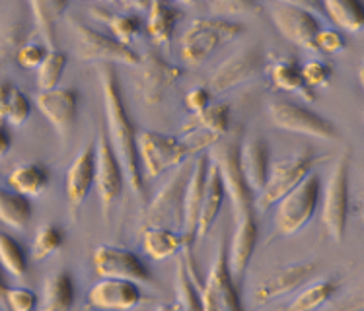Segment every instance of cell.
<instances>
[{
	"label": "cell",
	"mask_w": 364,
	"mask_h": 311,
	"mask_svg": "<svg viewBox=\"0 0 364 311\" xmlns=\"http://www.w3.org/2000/svg\"><path fill=\"white\" fill-rule=\"evenodd\" d=\"M97 76H100V84H102V92H104L105 121H107L105 134H107L113 152L123 168L127 185L133 189V193L141 195L144 178H142L139 158H136V133H134L133 121L127 115L119 80H117V75L112 65H107V62L100 67Z\"/></svg>",
	"instance_id": "cell-1"
},
{
	"label": "cell",
	"mask_w": 364,
	"mask_h": 311,
	"mask_svg": "<svg viewBox=\"0 0 364 311\" xmlns=\"http://www.w3.org/2000/svg\"><path fill=\"white\" fill-rule=\"evenodd\" d=\"M210 144V141L186 142L170 134L142 131L136 134V158L139 165H142V178L154 179L164 171L183 165L189 156Z\"/></svg>",
	"instance_id": "cell-2"
},
{
	"label": "cell",
	"mask_w": 364,
	"mask_h": 311,
	"mask_svg": "<svg viewBox=\"0 0 364 311\" xmlns=\"http://www.w3.org/2000/svg\"><path fill=\"white\" fill-rule=\"evenodd\" d=\"M208 160L215 163L216 170L220 173L223 185L226 195L230 197L234 216H240L253 210L255 207V195L247 187L240 165V141L238 134L234 136H220L218 141L210 144Z\"/></svg>",
	"instance_id": "cell-3"
},
{
	"label": "cell",
	"mask_w": 364,
	"mask_h": 311,
	"mask_svg": "<svg viewBox=\"0 0 364 311\" xmlns=\"http://www.w3.org/2000/svg\"><path fill=\"white\" fill-rule=\"evenodd\" d=\"M244 26L226 18H199L181 38V57L189 67H199L224 43L242 36Z\"/></svg>",
	"instance_id": "cell-4"
},
{
	"label": "cell",
	"mask_w": 364,
	"mask_h": 311,
	"mask_svg": "<svg viewBox=\"0 0 364 311\" xmlns=\"http://www.w3.org/2000/svg\"><path fill=\"white\" fill-rule=\"evenodd\" d=\"M321 197V181L316 173H308L294 189H290L277 202L275 230L281 236H292L310 222L318 210Z\"/></svg>",
	"instance_id": "cell-5"
},
{
	"label": "cell",
	"mask_w": 364,
	"mask_h": 311,
	"mask_svg": "<svg viewBox=\"0 0 364 311\" xmlns=\"http://www.w3.org/2000/svg\"><path fill=\"white\" fill-rule=\"evenodd\" d=\"M349 152H343L327 179L321 202V220L335 244H341L345 239L349 222Z\"/></svg>",
	"instance_id": "cell-6"
},
{
	"label": "cell",
	"mask_w": 364,
	"mask_h": 311,
	"mask_svg": "<svg viewBox=\"0 0 364 311\" xmlns=\"http://www.w3.org/2000/svg\"><path fill=\"white\" fill-rule=\"evenodd\" d=\"M316 162H320V158H316L310 152H304V154L290 156V158L273 163L267 173L265 185L261 189V193L255 197V207L267 210L269 207L277 204L290 189H294L312 171V165Z\"/></svg>",
	"instance_id": "cell-7"
},
{
	"label": "cell",
	"mask_w": 364,
	"mask_h": 311,
	"mask_svg": "<svg viewBox=\"0 0 364 311\" xmlns=\"http://www.w3.org/2000/svg\"><path fill=\"white\" fill-rule=\"evenodd\" d=\"M267 113L279 129L289 131V133L306 134V136L320 138V141H337L339 138V133L333 123H329L318 113L310 111L302 105L292 104V102L277 99L273 104H269Z\"/></svg>",
	"instance_id": "cell-8"
},
{
	"label": "cell",
	"mask_w": 364,
	"mask_h": 311,
	"mask_svg": "<svg viewBox=\"0 0 364 311\" xmlns=\"http://www.w3.org/2000/svg\"><path fill=\"white\" fill-rule=\"evenodd\" d=\"M201 307L207 311H236L240 310L238 290L232 278L228 261L224 255V245L218 244L213 267L208 271L205 284L199 290Z\"/></svg>",
	"instance_id": "cell-9"
},
{
	"label": "cell",
	"mask_w": 364,
	"mask_h": 311,
	"mask_svg": "<svg viewBox=\"0 0 364 311\" xmlns=\"http://www.w3.org/2000/svg\"><path fill=\"white\" fill-rule=\"evenodd\" d=\"M125 175L117 156L113 152L107 134L100 133L96 146H94V187L97 197L104 204V214L107 216L113 200L117 199L123 191Z\"/></svg>",
	"instance_id": "cell-10"
},
{
	"label": "cell",
	"mask_w": 364,
	"mask_h": 311,
	"mask_svg": "<svg viewBox=\"0 0 364 311\" xmlns=\"http://www.w3.org/2000/svg\"><path fill=\"white\" fill-rule=\"evenodd\" d=\"M73 30H75L80 59L121 62L129 67H136L141 62L139 53H134L129 45L119 43L115 38H105L104 33L94 31L92 28H86L78 22H73Z\"/></svg>",
	"instance_id": "cell-11"
},
{
	"label": "cell",
	"mask_w": 364,
	"mask_h": 311,
	"mask_svg": "<svg viewBox=\"0 0 364 311\" xmlns=\"http://www.w3.org/2000/svg\"><path fill=\"white\" fill-rule=\"evenodd\" d=\"M94 268L97 276L102 278H123V280L144 282L152 280L149 268L133 251H127L123 247H112V245H100L94 251Z\"/></svg>",
	"instance_id": "cell-12"
},
{
	"label": "cell",
	"mask_w": 364,
	"mask_h": 311,
	"mask_svg": "<svg viewBox=\"0 0 364 311\" xmlns=\"http://www.w3.org/2000/svg\"><path fill=\"white\" fill-rule=\"evenodd\" d=\"M208 170V154H201L189 170L186 191H183V207H181V236L186 241L183 249H193V241L197 237V220L201 210L203 191Z\"/></svg>",
	"instance_id": "cell-13"
},
{
	"label": "cell",
	"mask_w": 364,
	"mask_h": 311,
	"mask_svg": "<svg viewBox=\"0 0 364 311\" xmlns=\"http://www.w3.org/2000/svg\"><path fill=\"white\" fill-rule=\"evenodd\" d=\"M136 67H139L136 89L146 104H158L166 94V89L181 75L178 67L162 59L158 53H149L146 57H141V62Z\"/></svg>",
	"instance_id": "cell-14"
},
{
	"label": "cell",
	"mask_w": 364,
	"mask_h": 311,
	"mask_svg": "<svg viewBox=\"0 0 364 311\" xmlns=\"http://www.w3.org/2000/svg\"><path fill=\"white\" fill-rule=\"evenodd\" d=\"M38 107L55 131L65 138L73 133L78 117V92L73 88H53L39 92Z\"/></svg>",
	"instance_id": "cell-15"
},
{
	"label": "cell",
	"mask_w": 364,
	"mask_h": 311,
	"mask_svg": "<svg viewBox=\"0 0 364 311\" xmlns=\"http://www.w3.org/2000/svg\"><path fill=\"white\" fill-rule=\"evenodd\" d=\"M273 22L283 33V38L292 41L298 47L314 49V39L321 30L318 18L300 6H290V4H277L271 10Z\"/></svg>",
	"instance_id": "cell-16"
},
{
	"label": "cell",
	"mask_w": 364,
	"mask_h": 311,
	"mask_svg": "<svg viewBox=\"0 0 364 311\" xmlns=\"http://www.w3.org/2000/svg\"><path fill=\"white\" fill-rule=\"evenodd\" d=\"M92 187H94V144H88L76 154L73 163L68 165L67 178H65V193L73 218L78 216V210L84 204V200L88 199Z\"/></svg>",
	"instance_id": "cell-17"
},
{
	"label": "cell",
	"mask_w": 364,
	"mask_h": 311,
	"mask_svg": "<svg viewBox=\"0 0 364 311\" xmlns=\"http://www.w3.org/2000/svg\"><path fill=\"white\" fill-rule=\"evenodd\" d=\"M259 239V228L255 222L253 210H247L244 214L236 216V230L232 236L230 251H228V268L232 278L236 280L245 273V268L252 261V255L257 247Z\"/></svg>",
	"instance_id": "cell-18"
},
{
	"label": "cell",
	"mask_w": 364,
	"mask_h": 311,
	"mask_svg": "<svg viewBox=\"0 0 364 311\" xmlns=\"http://www.w3.org/2000/svg\"><path fill=\"white\" fill-rule=\"evenodd\" d=\"M261 62L263 59L257 49H245L242 53H236L215 70V75L210 78V92H226L252 80L253 76L259 72Z\"/></svg>",
	"instance_id": "cell-19"
},
{
	"label": "cell",
	"mask_w": 364,
	"mask_h": 311,
	"mask_svg": "<svg viewBox=\"0 0 364 311\" xmlns=\"http://www.w3.org/2000/svg\"><path fill=\"white\" fill-rule=\"evenodd\" d=\"M90 304L100 310H133L141 304L136 282L123 278H104L90 288Z\"/></svg>",
	"instance_id": "cell-20"
},
{
	"label": "cell",
	"mask_w": 364,
	"mask_h": 311,
	"mask_svg": "<svg viewBox=\"0 0 364 311\" xmlns=\"http://www.w3.org/2000/svg\"><path fill=\"white\" fill-rule=\"evenodd\" d=\"M314 271H316L314 263H302V265H292V267L283 268V271H277L275 274H271L269 278L257 284V288L253 290L252 294L253 302L257 305H263L271 300H275V298L289 294L298 286H302L312 276Z\"/></svg>",
	"instance_id": "cell-21"
},
{
	"label": "cell",
	"mask_w": 364,
	"mask_h": 311,
	"mask_svg": "<svg viewBox=\"0 0 364 311\" xmlns=\"http://www.w3.org/2000/svg\"><path fill=\"white\" fill-rule=\"evenodd\" d=\"M269 144L261 138L244 142L240 146V165L247 187L257 197L267 181L269 173Z\"/></svg>",
	"instance_id": "cell-22"
},
{
	"label": "cell",
	"mask_w": 364,
	"mask_h": 311,
	"mask_svg": "<svg viewBox=\"0 0 364 311\" xmlns=\"http://www.w3.org/2000/svg\"><path fill=\"white\" fill-rule=\"evenodd\" d=\"M224 185L220 173L216 170V165L208 160V170H207V179H205V191H203V200H201V210H199V220H197V237L203 239L207 236L213 224H215L216 216L220 212L224 202Z\"/></svg>",
	"instance_id": "cell-23"
},
{
	"label": "cell",
	"mask_w": 364,
	"mask_h": 311,
	"mask_svg": "<svg viewBox=\"0 0 364 311\" xmlns=\"http://www.w3.org/2000/svg\"><path fill=\"white\" fill-rule=\"evenodd\" d=\"M179 18H181V12L171 4L170 0H150L146 30H149L152 41L160 47L170 45Z\"/></svg>",
	"instance_id": "cell-24"
},
{
	"label": "cell",
	"mask_w": 364,
	"mask_h": 311,
	"mask_svg": "<svg viewBox=\"0 0 364 311\" xmlns=\"http://www.w3.org/2000/svg\"><path fill=\"white\" fill-rule=\"evenodd\" d=\"M142 247L150 259L164 261L181 251L186 247V241L181 234H176L164 226L150 224L142 231Z\"/></svg>",
	"instance_id": "cell-25"
},
{
	"label": "cell",
	"mask_w": 364,
	"mask_h": 311,
	"mask_svg": "<svg viewBox=\"0 0 364 311\" xmlns=\"http://www.w3.org/2000/svg\"><path fill=\"white\" fill-rule=\"evenodd\" d=\"M271 80L275 88L283 92H296L298 96L306 102H316V94L312 88H308L302 80V72L294 59H279L269 68Z\"/></svg>",
	"instance_id": "cell-26"
},
{
	"label": "cell",
	"mask_w": 364,
	"mask_h": 311,
	"mask_svg": "<svg viewBox=\"0 0 364 311\" xmlns=\"http://www.w3.org/2000/svg\"><path fill=\"white\" fill-rule=\"evenodd\" d=\"M36 28L47 45V49H55V23L67 12L68 0H30Z\"/></svg>",
	"instance_id": "cell-27"
},
{
	"label": "cell",
	"mask_w": 364,
	"mask_h": 311,
	"mask_svg": "<svg viewBox=\"0 0 364 311\" xmlns=\"http://www.w3.org/2000/svg\"><path fill=\"white\" fill-rule=\"evenodd\" d=\"M179 173L173 175L171 181H168V185L164 187L162 191L158 193V197L152 200V204L149 208V218L152 222L162 220L166 214L178 212V207H183V191H186L187 175L189 171L181 173V165L178 168ZM191 170V168H189Z\"/></svg>",
	"instance_id": "cell-28"
},
{
	"label": "cell",
	"mask_w": 364,
	"mask_h": 311,
	"mask_svg": "<svg viewBox=\"0 0 364 311\" xmlns=\"http://www.w3.org/2000/svg\"><path fill=\"white\" fill-rule=\"evenodd\" d=\"M8 183L16 193L23 195V197H38L43 193L45 187L49 183V173L39 163H22L12 170Z\"/></svg>",
	"instance_id": "cell-29"
},
{
	"label": "cell",
	"mask_w": 364,
	"mask_h": 311,
	"mask_svg": "<svg viewBox=\"0 0 364 311\" xmlns=\"http://www.w3.org/2000/svg\"><path fill=\"white\" fill-rule=\"evenodd\" d=\"M75 304V286L68 273H57L47 278L43 288V304L41 310L45 311H65Z\"/></svg>",
	"instance_id": "cell-30"
},
{
	"label": "cell",
	"mask_w": 364,
	"mask_h": 311,
	"mask_svg": "<svg viewBox=\"0 0 364 311\" xmlns=\"http://www.w3.org/2000/svg\"><path fill=\"white\" fill-rule=\"evenodd\" d=\"M327 16L341 30L358 33L364 26V8L360 0H321Z\"/></svg>",
	"instance_id": "cell-31"
},
{
	"label": "cell",
	"mask_w": 364,
	"mask_h": 311,
	"mask_svg": "<svg viewBox=\"0 0 364 311\" xmlns=\"http://www.w3.org/2000/svg\"><path fill=\"white\" fill-rule=\"evenodd\" d=\"M31 202L28 197L16 193V191H4L0 189V222H4L10 228L22 230L31 220Z\"/></svg>",
	"instance_id": "cell-32"
},
{
	"label": "cell",
	"mask_w": 364,
	"mask_h": 311,
	"mask_svg": "<svg viewBox=\"0 0 364 311\" xmlns=\"http://www.w3.org/2000/svg\"><path fill=\"white\" fill-rule=\"evenodd\" d=\"M199 282L193 280L187 273L186 261L183 257L178 259L176 267V280H173V290H176V307L178 310H203L201 307V294L197 292Z\"/></svg>",
	"instance_id": "cell-33"
},
{
	"label": "cell",
	"mask_w": 364,
	"mask_h": 311,
	"mask_svg": "<svg viewBox=\"0 0 364 311\" xmlns=\"http://www.w3.org/2000/svg\"><path fill=\"white\" fill-rule=\"evenodd\" d=\"M197 123L203 131L210 136L220 138L230 131V107L226 104H210L203 109L201 113L195 115Z\"/></svg>",
	"instance_id": "cell-34"
},
{
	"label": "cell",
	"mask_w": 364,
	"mask_h": 311,
	"mask_svg": "<svg viewBox=\"0 0 364 311\" xmlns=\"http://www.w3.org/2000/svg\"><path fill=\"white\" fill-rule=\"evenodd\" d=\"M65 68H67V55L63 51H57V49H49L47 57L38 68L36 84H38L39 92L57 88Z\"/></svg>",
	"instance_id": "cell-35"
},
{
	"label": "cell",
	"mask_w": 364,
	"mask_h": 311,
	"mask_svg": "<svg viewBox=\"0 0 364 311\" xmlns=\"http://www.w3.org/2000/svg\"><path fill=\"white\" fill-rule=\"evenodd\" d=\"M335 294V284L329 280L316 282L310 284L308 288H304L298 294L292 302L289 304L290 311H310L320 307Z\"/></svg>",
	"instance_id": "cell-36"
},
{
	"label": "cell",
	"mask_w": 364,
	"mask_h": 311,
	"mask_svg": "<svg viewBox=\"0 0 364 311\" xmlns=\"http://www.w3.org/2000/svg\"><path fill=\"white\" fill-rule=\"evenodd\" d=\"M0 265L12 276H23L28 271V259L22 245L4 231H0Z\"/></svg>",
	"instance_id": "cell-37"
},
{
	"label": "cell",
	"mask_w": 364,
	"mask_h": 311,
	"mask_svg": "<svg viewBox=\"0 0 364 311\" xmlns=\"http://www.w3.org/2000/svg\"><path fill=\"white\" fill-rule=\"evenodd\" d=\"M63 241H65L63 231H60L57 226H53V224H45V226L39 228L36 237H33V244H31V259H47L49 255L59 251Z\"/></svg>",
	"instance_id": "cell-38"
},
{
	"label": "cell",
	"mask_w": 364,
	"mask_h": 311,
	"mask_svg": "<svg viewBox=\"0 0 364 311\" xmlns=\"http://www.w3.org/2000/svg\"><path fill=\"white\" fill-rule=\"evenodd\" d=\"M22 43L23 38L20 23H4L0 28V72L8 68L12 60H16V55Z\"/></svg>",
	"instance_id": "cell-39"
},
{
	"label": "cell",
	"mask_w": 364,
	"mask_h": 311,
	"mask_svg": "<svg viewBox=\"0 0 364 311\" xmlns=\"http://www.w3.org/2000/svg\"><path fill=\"white\" fill-rule=\"evenodd\" d=\"M31 115V104L28 96L23 94L22 89L18 88H10V94H8V102H6V117L4 121H8L10 125L14 126H22Z\"/></svg>",
	"instance_id": "cell-40"
},
{
	"label": "cell",
	"mask_w": 364,
	"mask_h": 311,
	"mask_svg": "<svg viewBox=\"0 0 364 311\" xmlns=\"http://www.w3.org/2000/svg\"><path fill=\"white\" fill-rule=\"evenodd\" d=\"M109 28H112L115 39L123 45H131L134 39L141 36L142 26L141 20L136 16H113L109 20Z\"/></svg>",
	"instance_id": "cell-41"
},
{
	"label": "cell",
	"mask_w": 364,
	"mask_h": 311,
	"mask_svg": "<svg viewBox=\"0 0 364 311\" xmlns=\"http://www.w3.org/2000/svg\"><path fill=\"white\" fill-rule=\"evenodd\" d=\"M302 72V80L308 88H320V86H327L331 80V67L321 62V60H312L306 62L304 67H300Z\"/></svg>",
	"instance_id": "cell-42"
},
{
	"label": "cell",
	"mask_w": 364,
	"mask_h": 311,
	"mask_svg": "<svg viewBox=\"0 0 364 311\" xmlns=\"http://www.w3.org/2000/svg\"><path fill=\"white\" fill-rule=\"evenodd\" d=\"M210 12L216 16H238L257 10V0H208Z\"/></svg>",
	"instance_id": "cell-43"
},
{
	"label": "cell",
	"mask_w": 364,
	"mask_h": 311,
	"mask_svg": "<svg viewBox=\"0 0 364 311\" xmlns=\"http://www.w3.org/2000/svg\"><path fill=\"white\" fill-rule=\"evenodd\" d=\"M47 53H49V49H47L45 43H22V47L18 49L16 60H18V65L22 68L38 70L39 65L47 57Z\"/></svg>",
	"instance_id": "cell-44"
},
{
	"label": "cell",
	"mask_w": 364,
	"mask_h": 311,
	"mask_svg": "<svg viewBox=\"0 0 364 311\" xmlns=\"http://www.w3.org/2000/svg\"><path fill=\"white\" fill-rule=\"evenodd\" d=\"M314 49L326 53V55H337L345 49V38L335 30H320L314 39Z\"/></svg>",
	"instance_id": "cell-45"
},
{
	"label": "cell",
	"mask_w": 364,
	"mask_h": 311,
	"mask_svg": "<svg viewBox=\"0 0 364 311\" xmlns=\"http://www.w3.org/2000/svg\"><path fill=\"white\" fill-rule=\"evenodd\" d=\"M4 300L14 311H31L36 307V294L28 288H8Z\"/></svg>",
	"instance_id": "cell-46"
},
{
	"label": "cell",
	"mask_w": 364,
	"mask_h": 311,
	"mask_svg": "<svg viewBox=\"0 0 364 311\" xmlns=\"http://www.w3.org/2000/svg\"><path fill=\"white\" fill-rule=\"evenodd\" d=\"M210 102H213V92H210V88H205V86L191 88L186 96V107L193 115L201 113Z\"/></svg>",
	"instance_id": "cell-47"
},
{
	"label": "cell",
	"mask_w": 364,
	"mask_h": 311,
	"mask_svg": "<svg viewBox=\"0 0 364 311\" xmlns=\"http://www.w3.org/2000/svg\"><path fill=\"white\" fill-rule=\"evenodd\" d=\"M10 84L4 80H0V123H4V117H6V102L8 94H10Z\"/></svg>",
	"instance_id": "cell-48"
},
{
	"label": "cell",
	"mask_w": 364,
	"mask_h": 311,
	"mask_svg": "<svg viewBox=\"0 0 364 311\" xmlns=\"http://www.w3.org/2000/svg\"><path fill=\"white\" fill-rule=\"evenodd\" d=\"M10 146H12V136L6 126L0 123V158H4L10 152Z\"/></svg>",
	"instance_id": "cell-49"
},
{
	"label": "cell",
	"mask_w": 364,
	"mask_h": 311,
	"mask_svg": "<svg viewBox=\"0 0 364 311\" xmlns=\"http://www.w3.org/2000/svg\"><path fill=\"white\" fill-rule=\"evenodd\" d=\"M281 4H290V6H300L306 10H318L321 6V0H279Z\"/></svg>",
	"instance_id": "cell-50"
},
{
	"label": "cell",
	"mask_w": 364,
	"mask_h": 311,
	"mask_svg": "<svg viewBox=\"0 0 364 311\" xmlns=\"http://www.w3.org/2000/svg\"><path fill=\"white\" fill-rule=\"evenodd\" d=\"M121 2L131 8H146L149 6L150 0H121Z\"/></svg>",
	"instance_id": "cell-51"
},
{
	"label": "cell",
	"mask_w": 364,
	"mask_h": 311,
	"mask_svg": "<svg viewBox=\"0 0 364 311\" xmlns=\"http://www.w3.org/2000/svg\"><path fill=\"white\" fill-rule=\"evenodd\" d=\"M6 284H4V280H2V274H0V298L6 296Z\"/></svg>",
	"instance_id": "cell-52"
},
{
	"label": "cell",
	"mask_w": 364,
	"mask_h": 311,
	"mask_svg": "<svg viewBox=\"0 0 364 311\" xmlns=\"http://www.w3.org/2000/svg\"><path fill=\"white\" fill-rule=\"evenodd\" d=\"M170 2H183V4H191V2H197V0H170Z\"/></svg>",
	"instance_id": "cell-53"
}]
</instances>
